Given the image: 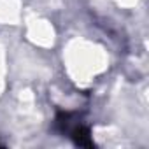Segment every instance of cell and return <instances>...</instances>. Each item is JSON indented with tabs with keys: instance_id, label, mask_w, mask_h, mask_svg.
Returning a JSON list of instances; mask_svg holds the SVG:
<instances>
[{
	"instance_id": "6da1fadb",
	"label": "cell",
	"mask_w": 149,
	"mask_h": 149,
	"mask_svg": "<svg viewBox=\"0 0 149 149\" xmlns=\"http://www.w3.org/2000/svg\"><path fill=\"white\" fill-rule=\"evenodd\" d=\"M72 139L77 146H83V147H93V140H91V135H90V130L86 126H77L76 130L72 132Z\"/></svg>"
}]
</instances>
